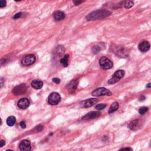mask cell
<instances>
[{
  "mask_svg": "<svg viewBox=\"0 0 151 151\" xmlns=\"http://www.w3.org/2000/svg\"><path fill=\"white\" fill-rule=\"evenodd\" d=\"M111 14V13L110 11L107 10H97L90 13L86 17V19L87 21L102 20L110 16Z\"/></svg>",
  "mask_w": 151,
  "mask_h": 151,
  "instance_id": "1",
  "label": "cell"
},
{
  "mask_svg": "<svg viewBox=\"0 0 151 151\" xmlns=\"http://www.w3.org/2000/svg\"><path fill=\"white\" fill-rule=\"evenodd\" d=\"M113 53L120 57H126L128 55L127 51L121 46H113L111 47Z\"/></svg>",
  "mask_w": 151,
  "mask_h": 151,
  "instance_id": "2",
  "label": "cell"
},
{
  "mask_svg": "<svg viewBox=\"0 0 151 151\" xmlns=\"http://www.w3.org/2000/svg\"><path fill=\"white\" fill-rule=\"evenodd\" d=\"M125 74V72L124 70H117L115 73L113 74L112 77H111L110 80L108 81V84L109 85H113L115 83L119 82L120 79H122L124 77Z\"/></svg>",
  "mask_w": 151,
  "mask_h": 151,
  "instance_id": "3",
  "label": "cell"
},
{
  "mask_svg": "<svg viewBox=\"0 0 151 151\" xmlns=\"http://www.w3.org/2000/svg\"><path fill=\"white\" fill-rule=\"evenodd\" d=\"M99 64L104 70H109L113 67V63L105 56L102 57L99 60Z\"/></svg>",
  "mask_w": 151,
  "mask_h": 151,
  "instance_id": "4",
  "label": "cell"
},
{
  "mask_svg": "<svg viewBox=\"0 0 151 151\" xmlns=\"http://www.w3.org/2000/svg\"><path fill=\"white\" fill-rule=\"evenodd\" d=\"M93 96H111L112 93L110 90L104 87H100L95 89L92 93Z\"/></svg>",
  "mask_w": 151,
  "mask_h": 151,
  "instance_id": "5",
  "label": "cell"
},
{
  "mask_svg": "<svg viewBox=\"0 0 151 151\" xmlns=\"http://www.w3.org/2000/svg\"><path fill=\"white\" fill-rule=\"evenodd\" d=\"M61 99L60 94L56 92L51 93L48 97V102L51 105H56L59 103Z\"/></svg>",
  "mask_w": 151,
  "mask_h": 151,
  "instance_id": "6",
  "label": "cell"
},
{
  "mask_svg": "<svg viewBox=\"0 0 151 151\" xmlns=\"http://www.w3.org/2000/svg\"><path fill=\"white\" fill-rule=\"evenodd\" d=\"M26 91H27L26 85L25 84H21L20 85H18L14 88L12 92L15 96H20V95L24 94Z\"/></svg>",
  "mask_w": 151,
  "mask_h": 151,
  "instance_id": "7",
  "label": "cell"
},
{
  "mask_svg": "<svg viewBox=\"0 0 151 151\" xmlns=\"http://www.w3.org/2000/svg\"><path fill=\"white\" fill-rule=\"evenodd\" d=\"M36 58L34 54H29L25 56L22 60V64L25 66H29L36 61Z\"/></svg>",
  "mask_w": 151,
  "mask_h": 151,
  "instance_id": "8",
  "label": "cell"
},
{
  "mask_svg": "<svg viewBox=\"0 0 151 151\" xmlns=\"http://www.w3.org/2000/svg\"><path fill=\"white\" fill-rule=\"evenodd\" d=\"M101 115V113L99 111H92L87 113L86 115L83 116L82 119L85 120H91L93 119H96Z\"/></svg>",
  "mask_w": 151,
  "mask_h": 151,
  "instance_id": "9",
  "label": "cell"
},
{
  "mask_svg": "<svg viewBox=\"0 0 151 151\" xmlns=\"http://www.w3.org/2000/svg\"><path fill=\"white\" fill-rule=\"evenodd\" d=\"M142 121L139 119H135L132 120L128 124V127L132 131H136L141 128L142 126Z\"/></svg>",
  "mask_w": 151,
  "mask_h": 151,
  "instance_id": "10",
  "label": "cell"
},
{
  "mask_svg": "<svg viewBox=\"0 0 151 151\" xmlns=\"http://www.w3.org/2000/svg\"><path fill=\"white\" fill-rule=\"evenodd\" d=\"M19 148L21 151H30L31 149V143L28 140H23L19 145Z\"/></svg>",
  "mask_w": 151,
  "mask_h": 151,
  "instance_id": "11",
  "label": "cell"
},
{
  "mask_svg": "<svg viewBox=\"0 0 151 151\" xmlns=\"http://www.w3.org/2000/svg\"><path fill=\"white\" fill-rule=\"evenodd\" d=\"M99 102V100L97 99H89L82 102V105L83 108H90L92 106L94 105Z\"/></svg>",
  "mask_w": 151,
  "mask_h": 151,
  "instance_id": "12",
  "label": "cell"
},
{
  "mask_svg": "<svg viewBox=\"0 0 151 151\" xmlns=\"http://www.w3.org/2000/svg\"><path fill=\"white\" fill-rule=\"evenodd\" d=\"M78 82L77 80H73L67 85V90L70 93H73L75 92L77 87Z\"/></svg>",
  "mask_w": 151,
  "mask_h": 151,
  "instance_id": "13",
  "label": "cell"
},
{
  "mask_svg": "<svg viewBox=\"0 0 151 151\" xmlns=\"http://www.w3.org/2000/svg\"><path fill=\"white\" fill-rule=\"evenodd\" d=\"M17 105L20 109H25L29 106L30 101L27 98H22L18 102Z\"/></svg>",
  "mask_w": 151,
  "mask_h": 151,
  "instance_id": "14",
  "label": "cell"
},
{
  "mask_svg": "<svg viewBox=\"0 0 151 151\" xmlns=\"http://www.w3.org/2000/svg\"><path fill=\"white\" fill-rule=\"evenodd\" d=\"M139 50L142 52H146L149 50L150 44L148 41H144L139 44L138 46Z\"/></svg>",
  "mask_w": 151,
  "mask_h": 151,
  "instance_id": "15",
  "label": "cell"
},
{
  "mask_svg": "<svg viewBox=\"0 0 151 151\" xmlns=\"http://www.w3.org/2000/svg\"><path fill=\"white\" fill-rule=\"evenodd\" d=\"M53 18L56 21H61L64 19L65 14L61 11H57L53 14Z\"/></svg>",
  "mask_w": 151,
  "mask_h": 151,
  "instance_id": "16",
  "label": "cell"
},
{
  "mask_svg": "<svg viewBox=\"0 0 151 151\" xmlns=\"http://www.w3.org/2000/svg\"><path fill=\"white\" fill-rule=\"evenodd\" d=\"M32 87L35 89H40L43 86V82L40 80H34L31 82Z\"/></svg>",
  "mask_w": 151,
  "mask_h": 151,
  "instance_id": "17",
  "label": "cell"
},
{
  "mask_svg": "<svg viewBox=\"0 0 151 151\" xmlns=\"http://www.w3.org/2000/svg\"><path fill=\"white\" fill-rule=\"evenodd\" d=\"M119 103L118 102H114L111 104V105L110 106V108L109 109L108 112L109 113H112L113 112H115V111H116L118 109H119Z\"/></svg>",
  "mask_w": 151,
  "mask_h": 151,
  "instance_id": "18",
  "label": "cell"
},
{
  "mask_svg": "<svg viewBox=\"0 0 151 151\" xmlns=\"http://www.w3.org/2000/svg\"><path fill=\"white\" fill-rule=\"evenodd\" d=\"M16 122V119L14 116H10L7 119V124L9 126H13L15 125Z\"/></svg>",
  "mask_w": 151,
  "mask_h": 151,
  "instance_id": "19",
  "label": "cell"
},
{
  "mask_svg": "<svg viewBox=\"0 0 151 151\" xmlns=\"http://www.w3.org/2000/svg\"><path fill=\"white\" fill-rule=\"evenodd\" d=\"M69 55L66 54L65 55L63 58L60 60V63L61 64L63 65L64 67H67L69 65Z\"/></svg>",
  "mask_w": 151,
  "mask_h": 151,
  "instance_id": "20",
  "label": "cell"
},
{
  "mask_svg": "<svg viewBox=\"0 0 151 151\" xmlns=\"http://www.w3.org/2000/svg\"><path fill=\"white\" fill-rule=\"evenodd\" d=\"M102 50V46L101 44H97L93 46L92 48V52L93 54H97Z\"/></svg>",
  "mask_w": 151,
  "mask_h": 151,
  "instance_id": "21",
  "label": "cell"
},
{
  "mask_svg": "<svg viewBox=\"0 0 151 151\" xmlns=\"http://www.w3.org/2000/svg\"><path fill=\"white\" fill-rule=\"evenodd\" d=\"M123 4L126 9H129L133 6L134 3L132 1H123Z\"/></svg>",
  "mask_w": 151,
  "mask_h": 151,
  "instance_id": "22",
  "label": "cell"
},
{
  "mask_svg": "<svg viewBox=\"0 0 151 151\" xmlns=\"http://www.w3.org/2000/svg\"><path fill=\"white\" fill-rule=\"evenodd\" d=\"M64 52V48L63 46H58L56 48V54L59 55H61L63 54Z\"/></svg>",
  "mask_w": 151,
  "mask_h": 151,
  "instance_id": "23",
  "label": "cell"
},
{
  "mask_svg": "<svg viewBox=\"0 0 151 151\" xmlns=\"http://www.w3.org/2000/svg\"><path fill=\"white\" fill-rule=\"evenodd\" d=\"M148 108L147 107H142L139 110V113H140L141 115H144L145 113L148 111Z\"/></svg>",
  "mask_w": 151,
  "mask_h": 151,
  "instance_id": "24",
  "label": "cell"
},
{
  "mask_svg": "<svg viewBox=\"0 0 151 151\" xmlns=\"http://www.w3.org/2000/svg\"><path fill=\"white\" fill-rule=\"evenodd\" d=\"M106 107V104L101 103V104H97V105L95 106V108H96V109H97V110H102V109H103L105 108Z\"/></svg>",
  "mask_w": 151,
  "mask_h": 151,
  "instance_id": "25",
  "label": "cell"
},
{
  "mask_svg": "<svg viewBox=\"0 0 151 151\" xmlns=\"http://www.w3.org/2000/svg\"><path fill=\"white\" fill-rule=\"evenodd\" d=\"M7 2L5 0H0V8H4L6 6Z\"/></svg>",
  "mask_w": 151,
  "mask_h": 151,
  "instance_id": "26",
  "label": "cell"
},
{
  "mask_svg": "<svg viewBox=\"0 0 151 151\" xmlns=\"http://www.w3.org/2000/svg\"><path fill=\"white\" fill-rule=\"evenodd\" d=\"M22 13H17L16 14H15L14 15V17H13V18L14 19H17V18H19L20 17H21V16L22 15Z\"/></svg>",
  "mask_w": 151,
  "mask_h": 151,
  "instance_id": "27",
  "label": "cell"
},
{
  "mask_svg": "<svg viewBox=\"0 0 151 151\" xmlns=\"http://www.w3.org/2000/svg\"><path fill=\"white\" fill-rule=\"evenodd\" d=\"M119 151H132V149L131 148H122Z\"/></svg>",
  "mask_w": 151,
  "mask_h": 151,
  "instance_id": "28",
  "label": "cell"
},
{
  "mask_svg": "<svg viewBox=\"0 0 151 151\" xmlns=\"http://www.w3.org/2000/svg\"><path fill=\"white\" fill-rule=\"evenodd\" d=\"M53 82L56 83V84H59V83H60V80L59 78H53Z\"/></svg>",
  "mask_w": 151,
  "mask_h": 151,
  "instance_id": "29",
  "label": "cell"
},
{
  "mask_svg": "<svg viewBox=\"0 0 151 151\" xmlns=\"http://www.w3.org/2000/svg\"><path fill=\"white\" fill-rule=\"evenodd\" d=\"M4 85V80L3 78H0V88L3 87Z\"/></svg>",
  "mask_w": 151,
  "mask_h": 151,
  "instance_id": "30",
  "label": "cell"
},
{
  "mask_svg": "<svg viewBox=\"0 0 151 151\" xmlns=\"http://www.w3.org/2000/svg\"><path fill=\"white\" fill-rule=\"evenodd\" d=\"M20 126L22 128H23V129H25V127H26V125H25V123L24 122H23V121L20 122Z\"/></svg>",
  "mask_w": 151,
  "mask_h": 151,
  "instance_id": "31",
  "label": "cell"
},
{
  "mask_svg": "<svg viewBox=\"0 0 151 151\" xmlns=\"http://www.w3.org/2000/svg\"><path fill=\"white\" fill-rule=\"evenodd\" d=\"M5 145V142L3 139H0V147H3Z\"/></svg>",
  "mask_w": 151,
  "mask_h": 151,
  "instance_id": "32",
  "label": "cell"
},
{
  "mask_svg": "<svg viewBox=\"0 0 151 151\" xmlns=\"http://www.w3.org/2000/svg\"><path fill=\"white\" fill-rule=\"evenodd\" d=\"M83 1H73V3L75 4V5H79L80 4H81L82 3H83Z\"/></svg>",
  "mask_w": 151,
  "mask_h": 151,
  "instance_id": "33",
  "label": "cell"
},
{
  "mask_svg": "<svg viewBox=\"0 0 151 151\" xmlns=\"http://www.w3.org/2000/svg\"><path fill=\"white\" fill-rule=\"evenodd\" d=\"M37 127V131L38 132H40V131H41V130L43 129V126H41V125H39V126H38Z\"/></svg>",
  "mask_w": 151,
  "mask_h": 151,
  "instance_id": "34",
  "label": "cell"
},
{
  "mask_svg": "<svg viewBox=\"0 0 151 151\" xmlns=\"http://www.w3.org/2000/svg\"><path fill=\"white\" fill-rule=\"evenodd\" d=\"M151 83H148V84L146 85V87H148V88H150L151 87Z\"/></svg>",
  "mask_w": 151,
  "mask_h": 151,
  "instance_id": "35",
  "label": "cell"
},
{
  "mask_svg": "<svg viewBox=\"0 0 151 151\" xmlns=\"http://www.w3.org/2000/svg\"><path fill=\"white\" fill-rule=\"evenodd\" d=\"M2 124V120L1 118H0V125H1Z\"/></svg>",
  "mask_w": 151,
  "mask_h": 151,
  "instance_id": "36",
  "label": "cell"
},
{
  "mask_svg": "<svg viewBox=\"0 0 151 151\" xmlns=\"http://www.w3.org/2000/svg\"><path fill=\"white\" fill-rule=\"evenodd\" d=\"M7 151H13V150H10V149H8V150H7Z\"/></svg>",
  "mask_w": 151,
  "mask_h": 151,
  "instance_id": "37",
  "label": "cell"
}]
</instances>
